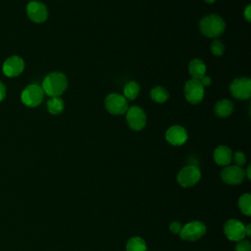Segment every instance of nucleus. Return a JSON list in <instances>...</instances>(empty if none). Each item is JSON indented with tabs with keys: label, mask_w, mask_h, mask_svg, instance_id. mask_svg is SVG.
<instances>
[{
	"label": "nucleus",
	"mask_w": 251,
	"mask_h": 251,
	"mask_svg": "<svg viewBox=\"0 0 251 251\" xmlns=\"http://www.w3.org/2000/svg\"><path fill=\"white\" fill-rule=\"evenodd\" d=\"M250 170H251V167L248 166L247 167V171H246V174H247V177L250 179L251 178V173H250Z\"/></svg>",
	"instance_id": "nucleus-31"
},
{
	"label": "nucleus",
	"mask_w": 251,
	"mask_h": 251,
	"mask_svg": "<svg viewBox=\"0 0 251 251\" xmlns=\"http://www.w3.org/2000/svg\"><path fill=\"white\" fill-rule=\"evenodd\" d=\"M166 140L175 146L182 145L187 140V132L183 126H172L166 131Z\"/></svg>",
	"instance_id": "nucleus-14"
},
{
	"label": "nucleus",
	"mask_w": 251,
	"mask_h": 251,
	"mask_svg": "<svg viewBox=\"0 0 251 251\" xmlns=\"http://www.w3.org/2000/svg\"><path fill=\"white\" fill-rule=\"evenodd\" d=\"M221 177L224 182L235 185L243 181L245 177V172L243 171V169H241V167L235 165L226 166L221 172Z\"/></svg>",
	"instance_id": "nucleus-12"
},
{
	"label": "nucleus",
	"mask_w": 251,
	"mask_h": 251,
	"mask_svg": "<svg viewBox=\"0 0 251 251\" xmlns=\"http://www.w3.org/2000/svg\"><path fill=\"white\" fill-rule=\"evenodd\" d=\"M6 96V87L2 81H0V101H2Z\"/></svg>",
	"instance_id": "nucleus-29"
},
{
	"label": "nucleus",
	"mask_w": 251,
	"mask_h": 251,
	"mask_svg": "<svg viewBox=\"0 0 251 251\" xmlns=\"http://www.w3.org/2000/svg\"><path fill=\"white\" fill-rule=\"evenodd\" d=\"M25 69V62L20 56H11L3 63L2 71L8 77L18 76Z\"/></svg>",
	"instance_id": "nucleus-13"
},
{
	"label": "nucleus",
	"mask_w": 251,
	"mask_h": 251,
	"mask_svg": "<svg viewBox=\"0 0 251 251\" xmlns=\"http://www.w3.org/2000/svg\"><path fill=\"white\" fill-rule=\"evenodd\" d=\"M199 27L202 34L207 37H218L222 35L226 28V23L219 15H207L200 20Z\"/></svg>",
	"instance_id": "nucleus-2"
},
{
	"label": "nucleus",
	"mask_w": 251,
	"mask_h": 251,
	"mask_svg": "<svg viewBox=\"0 0 251 251\" xmlns=\"http://www.w3.org/2000/svg\"><path fill=\"white\" fill-rule=\"evenodd\" d=\"M126 251H146L147 246L145 241L139 236H133L128 239L126 246Z\"/></svg>",
	"instance_id": "nucleus-21"
},
{
	"label": "nucleus",
	"mask_w": 251,
	"mask_h": 251,
	"mask_svg": "<svg viewBox=\"0 0 251 251\" xmlns=\"http://www.w3.org/2000/svg\"><path fill=\"white\" fill-rule=\"evenodd\" d=\"M105 108L112 115H123L128 109L126 99L119 93H110L105 98Z\"/></svg>",
	"instance_id": "nucleus-4"
},
{
	"label": "nucleus",
	"mask_w": 251,
	"mask_h": 251,
	"mask_svg": "<svg viewBox=\"0 0 251 251\" xmlns=\"http://www.w3.org/2000/svg\"><path fill=\"white\" fill-rule=\"evenodd\" d=\"M201 178V172L198 167L189 165L182 168L177 176L176 180L182 187H191L195 185Z\"/></svg>",
	"instance_id": "nucleus-3"
},
{
	"label": "nucleus",
	"mask_w": 251,
	"mask_h": 251,
	"mask_svg": "<svg viewBox=\"0 0 251 251\" xmlns=\"http://www.w3.org/2000/svg\"><path fill=\"white\" fill-rule=\"evenodd\" d=\"M206 232V226L200 221H193L181 227L178 233L180 238L186 241H195L202 237Z\"/></svg>",
	"instance_id": "nucleus-5"
},
{
	"label": "nucleus",
	"mask_w": 251,
	"mask_h": 251,
	"mask_svg": "<svg viewBox=\"0 0 251 251\" xmlns=\"http://www.w3.org/2000/svg\"><path fill=\"white\" fill-rule=\"evenodd\" d=\"M204 1H205L207 4H213L216 0H204Z\"/></svg>",
	"instance_id": "nucleus-32"
},
{
	"label": "nucleus",
	"mask_w": 251,
	"mask_h": 251,
	"mask_svg": "<svg viewBox=\"0 0 251 251\" xmlns=\"http://www.w3.org/2000/svg\"><path fill=\"white\" fill-rule=\"evenodd\" d=\"M224 231L227 239L231 241H240L245 236V226L238 220L230 219L226 222Z\"/></svg>",
	"instance_id": "nucleus-10"
},
{
	"label": "nucleus",
	"mask_w": 251,
	"mask_h": 251,
	"mask_svg": "<svg viewBox=\"0 0 251 251\" xmlns=\"http://www.w3.org/2000/svg\"><path fill=\"white\" fill-rule=\"evenodd\" d=\"M126 123L128 126L133 130H141L146 125V115L144 111L138 106H131L126 110Z\"/></svg>",
	"instance_id": "nucleus-9"
},
{
	"label": "nucleus",
	"mask_w": 251,
	"mask_h": 251,
	"mask_svg": "<svg viewBox=\"0 0 251 251\" xmlns=\"http://www.w3.org/2000/svg\"><path fill=\"white\" fill-rule=\"evenodd\" d=\"M238 207L244 215L246 216L251 215V196L249 193H244L239 197Z\"/></svg>",
	"instance_id": "nucleus-22"
},
{
	"label": "nucleus",
	"mask_w": 251,
	"mask_h": 251,
	"mask_svg": "<svg viewBox=\"0 0 251 251\" xmlns=\"http://www.w3.org/2000/svg\"><path fill=\"white\" fill-rule=\"evenodd\" d=\"M44 92L38 84H29L22 92V102L27 107H36L43 100Z\"/></svg>",
	"instance_id": "nucleus-6"
},
{
	"label": "nucleus",
	"mask_w": 251,
	"mask_h": 251,
	"mask_svg": "<svg viewBox=\"0 0 251 251\" xmlns=\"http://www.w3.org/2000/svg\"><path fill=\"white\" fill-rule=\"evenodd\" d=\"M251 234V225L245 226V236H250Z\"/></svg>",
	"instance_id": "nucleus-30"
},
{
	"label": "nucleus",
	"mask_w": 251,
	"mask_h": 251,
	"mask_svg": "<svg viewBox=\"0 0 251 251\" xmlns=\"http://www.w3.org/2000/svg\"><path fill=\"white\" fill-rule=\"evenodd\" d=\"M199 81H200V82H201V84L205 87V86H209V85L211 84L212 79H211V77H210V76H208V75H204L202 78H200V79H199Z\"/></svg>",
	"instance_id": "nucleus-27"
},
{
	"label": "nucleus",
	"mask_w": 251,
	"mask_h": 251,
	"mask_svg": "<svg viewBox=\"0 0 251 251\" xmlns=\"http://www.w3.org/2000/svg\"><path fill=\"white\" fill-rule=\"evenodd\" d=\"M234 251H251V244L248 240L245 239L237 241Z\"/></svg>",
	"instance_id": "nucleus-25"
},
{
	"label": "nucleus",
	"mask_w": 251,
	"mask_h": 251,
	"mask_svg": "<svg viewBox=\"0 0 251 251\" xmlns=\"http://www.w3.org/2000/svg\"><path fill=\"white\" fill-rule=\"evenodd\" d=\"M185 99L191 104H198L204 97V86L198 79L191 78L184 84Z\"/></svg>",
	"instance_id": "nucleus-8"
},
{
	"label": "nucleus",
	"mask_w": 251,
	"mask_h": 251,
	"mask_svg": "<svg viewBox=\"0 0 251 251\" xmlns=\"http://www.w3.org/2000/svg\"><path fill=\"white\" fill-rule=\"evenodd\" d=\"M231 95L239 100H246L251 96V79L248 77H238L231 81L229 85Z\"/></svg>",
	"instance_id": "nucleus-7"
},
{
	"label": "nucleus",
	"mask_w": 251,
	"mask_h": 251,
	"mask_svg": "<svg viewBox=\"0 0 251 251\" xmlns=\"http://www.w3.org/2000/svg\"><path fill=\"white\" fill-rule=\"evenodd\" d=\"M139 91H140L139 84L134 80H130L125 84L124 89H123V92H124L123 96L126 99L134 100L138 96Z\"/></svg>",
	"instance_id": "nucleus-18"
},
{
	"label": "nucleus",
	"mask_w": 251,
	"mask_h": 251,
	"mask_svg": "<svg viewBox=\"0 0 251 251\" xmlns=\"http://www.w3.org/2000/svg\"><path fill=\"white\" fill-rule=\"evenodd\" d=\"M243 14H244L245 20H246L247 22H250V21H251V6H250V5H248V6L245 8Z\"/></svg>",
	"instance_id": "nucleus-28"
},
{
	"label": "nucleus",
	"mask_w": 251,
	"mask_h": 251,
	"mask_svg": "<svg viewBox=\"0 0 251 251\" xmlns=\"http://www.w3.org/2000/svg\"><path fill=\"white\" fill-rule=\"evenodd\" d=\"M232 158H233V161L235 163V166H238V167H242L246 162V157H245L244 153L240 152V151L235 152L233 154Z\"/></svg>",
	"instance_id": "nucleus-24"
},
{
	"label": "nucleus",
	"mask_w": 251,
	"mask_h": 251,
	"mask_svg": "<svg viewBox=\"0 0 251 251\" xmlns=\"http://www.w3.org/2000/svg\"><path fill=\"white\" fill-rule=\"evenodd\" d=\"M215 162L220 166H227L232 160V152L226 145L218 146L213 154Z\"/></svg>",
	"instance_id": "nucleus-15"
},
{
	"label": "nucleus",
	"mask_w": 251,
	"mask_h": 251,
	"mask_svg": "<svg viewBox=\"0 0 251 251\" xmlns=\"http://www.w3.org/2000/svg\"><path fill=\"white\" fill-rule=\"evenodd\" d=\"M181 227H182V226H181V224L178 223V222H173V223L170 224V226H169L171 232H173V233H175V234L179 233L180 230H181Z\"/></svg>",
	"instance_id": "nucleus-26"
},
{
	"label": "nucleus",
	"mask_w": 251,
	"mask_h": 251,
	"mask_svg": "<svg viewBox=\"0 0 251 251\" xmlns=\"http://www.w3.org/2000/svg\"><path fill=\"white\" fill-rule=\"evenodd\" d=\"M188 72L192 78L199 80L206 74V65L201 59H192L188 64Z\"/></svg>",
	"instance_id": "nucleus-16"
},
{
	"label": "nucleus",
	"mask_w": 251,
	"mask_h": 251,
	"mask_svg": "<svg viewBox=\"0 0 251 251\" xmlns=\"http://www.w3.org/2000/svg\"><path fill=\"white\" fill-rule=\"evenodd\" d=\"M225 51V45L224 43L219 40V39H216L212 42L211 44V52L215 55V56H221L223 55Z\"/></svg>",
	"instance_id": "nucleus-23"
},
{
	"label": "nucleus",
	"mask_w": 251,
	"mask_h": 251,
	"mask_svg": "<svg viewBox=\"0 0 251 251\" xmlns=\"http://www.w3.org/2000/svg\"><path fill=\"white\" fill-rule=\"evenodd\" d=\"M150 97L157 103H164L169 99V92L165 87L155 86L150 91Z\"/></svg>",
	"instance_id": "nucleus-20"
},
{
	"label": "nucleus",
	"mask_w": 251,
	"mask_h": 251,
	"mask_svg": "<svg viewBox=\"0 0 251 251\" xmlns=\"http://www.w3.org/2000/svg\"><path fill=\"white\" fill-rule=\"evenodd\" d=\"M46 107H47V110L50 114L58 115V114H61L62 111L64 110V101L59 96L51 97L47 101Z\"/></svg>",
	"instance_id": "nucleus-19"
},
{
	"label": "nucleus",
	"mask_w": 251,
	"mask_h": 251,
	"mask_svg": "<svg viewBox=\"0 0 251 251\" xmlns=\"http://www.w3.org/2000/svg\"><path fill=\"white\" fill-rule=\"evenodd\" d=\"M233 112V103L227 99H222L215 104V114L220 118H226Z\"/></svg>",
	"instance_id": "nucleus-17"
},
{
	"label": "nucleus",
	"mask_w": 251,
	"mask_h": 251,
	"mask_svg": "<svg viewBox=\"0 0 251 251\" xmlns=\"http://www.w3.org/2000/svg\"><path fill=\"white\" fill-rule=\"evenodd\" d=\"M26 14L33 23L40 24L47 20L48 9L42 2L30 1L26 6Z\"/></svg>",
	"instance_id": "nucleus-11"
},
{
	"label": "nucleus",
	"mask_w": 251,
	"mask_h": 251,
	"mask_svg": "<svg viewBox=\"0 0 251 251\" xmlns=\"http://www.w3.org/2000/svg\"><path fill=\"white\" fill-rule=\"evenodd\" d=\"M68 86L66 75L60 72L50 73L42 81V90L50 97L60 96L64 93Z\"/></svg>",
	"instance_id": "nucleus-1"
}]
</instances>
